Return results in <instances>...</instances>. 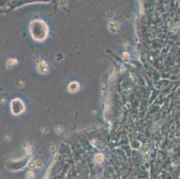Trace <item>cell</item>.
Returning <instances> with one entry per match:
<instances>
[{
	"mask_svg": "<svg viewBox=\"0 0 180 179\" xmlns=\"http://www.w3.org/2000/svg\"><path fill=\"white\" fill-rule=\"evenodd\" d=\"M32 29H36L38 30L37 32L36 40H41L46 37L47 32H48V29L46 27V24L43 23L40 21H35L32 23Z\"/></svg>",
	"mask_w": 180,
	"mask_h": 179,
	"instance_id": "obj_1",
	"label": "cell"
},
{
	"mask_svg": "<svg viewBox=\"0 0 180 179\" xmlns=\"http://www.w3.org/2000/svg\"><path fill=\"white\" fill-rule=\"evenodd\" d=\"M37 69H38L39 73L40 74H46L48 72V64L44 62V61H40L37 64Z\"/></svg>",
	"mask_w": 180,
	"mask_h": 179,
	"instance_id": "obj_2",
	"label": "cell"
},
{
	"mask_svg": "<svg viewBox=\"0 0 180 179\" xmlns=\"http://www.w3.org/2000/svg\"><path fill=\"white\" fill-rule=\"evenodd\" d=\"M43 164L40 160H32L29 163V167L31 168H41Z\"/></svg>",
	"mask_w": 180,
	"mask_h": 179,
	"instance_id": "obj_3",
	"label": "cell"
},
{
	"mask_svg": "<svg viewBox=\"0 0 180 179\" xmlns=\"http://www.w3.org/2000/svg\"><path fill=\"white\" fill-rule=\"evenodd\" d=\"M118 28H119V23L116 22H110L108 23V30L111 32L115 33L118 30Z\"/></svg>",
	"mask_w": 180,
	"mask_h": 179,
	"instance_id": "obj_4",
	"label": "cell"
},
{
	"mask_svg": "<svg viewBox=\"0 0 180 179\" xmlns=\"http://www.w3.org/2000/svg\"><path fill=\"white\" fill-rule=\"evenodd\" d=\"M79 84L78 83H76V82H74V83H71L68 86V90L70 92H76V91L79 90Z\"/></svg>",
	"mask_w": 180,
	"mask_h": 179,
	"instance_id": "obj_5",
	"label": "cell"
},
{
	"mask_svg": "<svg viewBox=\"0 0 180 179\" xmlns=\"http://www.w3.org/2000/svg\"><path fill=\"white\" fill-rule=\"evenodd\" d=\"M103 159H104V158H103V156H102L101 154H97V155L95 156V161H96L97 163H101L102 161H103Z\"/></svg>",
	"mask_w": 180,
	"mask_h": 179,
	"instance_id": "obj_6",
	"label": "cell"
},
{
	"mask_svg": "<svg viewBox=\"0 0 180 179\" xmlns=\"http://www.w3.org/2000/svg\"><path fill=\"white\" fill-rule=\"evenodd\" d=\"M27 177H28V178H33L34 177V174H33V172H28V173H27Z\"/></svg>",
	"mask_w": 180,
	"mask_h": 179,
	"instance_id": "obj_7",
	"label": "cell"
},
{
	"mask_svg": "<svg viewBox=\"0 0 180 179\" xmlns=\"http://www.w3.org/2000/svg\"><path fill=\"white\" fill-rule=\"evenodd\" d=\"M122 56H123V58H125V59H128V58H129V55H128L127 53H124Z\"/></svg>",
	"mask_w": 180,
	"mask_h": 179,
	"instance_id": "obj_8",
	"label": "cell"
}]
</instances>
